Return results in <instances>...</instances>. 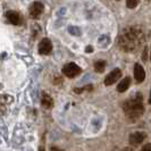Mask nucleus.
Here are the masks:
<instances>
[{"instance_id": "nucleus-1", "label": "nucleus", "mask_w": 151, "mask_h": 151, "mask_svg": "<svg viewBox=\"0 0 151 151\" xmlns=\"http://www.w3.org/2000/svg\"><path fill=\"white\" fill-rule=\"evenodd\" d=\"M144 41L143 32L139 27H131L123 31L118 37V47L126 52L135 51Z\"/></svg>"}, {"instance_id": "nucleus-2", "label": "nucleus", "mask_w": 151, "mask_h": 151, "mask_svg": "<svg viewBox=\"0 0 151 151\" xmlns=\"http://www.w3.org/2000/svg\"><path fill=\"white\" fill-rule=\"evenodd\" d=\"M123 110L126 115V117L129 118V121L132 123L136 122L142 115L144 111L143 106V96L141 92H135V94L129 99L125 100L123 102Z\"/></svg>"}, {"instance_id": "nucleus-3", "label": "nucleus", "mask_w": 151, "mask_h": 151, "mask_svg": "<svg viewBox=\"0 0 151 151\" xmlns=\"http://www.w3.org/2000/svg\"><path fill=\"white\" fill-rule=\"evenodd\" d=\"M61 72L68 78H74V77H76V76L80 75L82 73V68L80 67L78 65H76L75 63H68L63 67Z\"/></svg>"}, {"instance_id": "nucleus-4", "label": "nucleus", "mask_w": 151, "mask_h": 151, "mask_svg": "<svg viewBox=\"0 0 151 151\" xmlns=\"http://www.w3.org/2000/svg\"><path fill=\"white\" fill-rule=\"evenodd\" d=\"M45 12V6L42 2L40 1H34L32 5L29 8V13H30V16L33 18V19H37L40 16L43 14Z\"/></svg>"}, {"instance_id": "nucleus-5", "label": "nucleus", "mask_w": 151, "mask_h": 151, "mask_svg": "<svg viewBox=\"0 0 151 151\" xmlns=\"http://www.w3.org/2000/svg\"><path fill=\"white\" fill-rule=\"evenodd\" d=\"M121 77H122V70L119 68H115L114 70H111V72L105 77L104 83H105L106 86H110V85H113L114 83H116Z\"/></svg>"}, {"instance_id": "nucleus-6", "label": "nucleus", "mask_w": 151, "mask_h": 151, "mask_svg": "<svg viewBox=\"0 0 151 151\" xmlns=\"http://www.w3.org/2000/svg\"><path fill=\"white\" fill-rule=\"evenodd\" d=\"M38 51L40 55H43V56H47V55H50L51 51H52V43L49 39H42L39 43V48Z\"/></svg>"}, {"instance_id": "nucleus-7", "label": "nucleus", "mask_w": 151, "mask_h": 151, "mask_svg": "<svg viewBox=\"0 0 151 151\" xmlns=\"http://www.w3.org/2000/svg\"><path fill=\"white\" fill-rule=\"evenodd\" d=\"M145 137H147V134L144 132H134V133L129 134V144L133 145V147H136V145L142 143L144 140H145Z\"/></svg>"}, {"instance_id": "nucleus-8", "label": "nucleus", "mask_w": 151, "mask_h": 151, "mask_svg": "<svg viewBox=\"0 0 151 151\" xmlns=\"http://www.w3.org/2000/svg\"><path fill=\"white\" fill-rule=\"evenodd\" d=\"M6 18H7L8 22L12 23L13 25H21L22 24V16L16 10H8L6 13Z\"/></svg>"}, {"instance_id": "nucleus-9", "label": "nucleus", "mask_w": 151, "mask_h": 151, "mask_svg": "<svg viewBox=\"0 0 151 151\" xmlns=\"http://www.w3.org/2000/svg\"><path fill=\"white\" fill-rule=\"evenodd\" d=\"M134 77H135L136 83H142L145 78V70L140 64L134 65Z\"/></svg>"}, {"instance_id": "nucleus-10", "label": "nucleus", "mask_w": 151, "mask_h": 151, "mask_svg": "<svg viewBox=\"0 0 151 151\" xmlns=\"http://www.w3.org/2000/svg\"><path fill=\"white\" fill-rule=\"evenodd\" d=\"M41 105H42V107L45 108V109H50V108L53 107L52 98H51L48 93H45V92H42V96H41Z\"/></svg>"}, {"instance_id": "nucleus-11", "label": "nucleus", "mask_w": 151, "mask_h": 151, "mask_svg": "<svg viewBox=\"0 0 151 151\" xmlns=\"http://www.w3.org/2000/svg\"><path fill=\"white\" fill-rule=\"evenodd\" d=\"M129 85H131V77H129V76H126V77H124L121 82H119V84L117 85V91L123 93V92H125V91L129 89Z\"/></svg>"}, {"instance_id": "nucleus-12", "label": "nucleus", "mask_w": 151, "mask_h": 151, "mask_svg": "<svg viewBox=\"0 0 151 151\" xmlns=\"http://www.w3.org/2000/svg\"><path fill=\"white\" fill-rule=\"evenodd\" d=\"M105 69H106V61L98 60L94 63V70L97 73H104Z\"/></svg>"}, {"instance_id": "nucleus-13", "label": "nucleus", "mask_w": 151, "mask_h": 151, "mask_svg": "<svg viewBox=\"0 0 151 151\" xmlns=\"http://www.w3.org/2000/svg\"><path fill=\"white\" fill-rule=\"evenodd\" d=\"M93 90V86L91 85V84H89V85H85V86H83V88H76V89H74V92L75 93H77V94H80V93H82L83 91H92Z\"/></svg>"}, {"instance_id": "nucleus-14", "label": "nucleus", "mask_w": 151, "mask_h": 151, "mask_svg": "<svg viewBox=\"0 0 151 151\" xmlns=\"http://www.w3.org/2000/svg\"><path fill=\"white\" fill-rule=\"evenodd\" d=\"M139 2H140V0H126V6L129 9H133L139 5Z\"/></svg>"}, {"instance_id": "nucleus-15", "label": "nucleus", "mask_w": 151, "mask_h": 151, "mask_svg": "<svg viewBox=\"0 0 151 151\" xmlns=\"http://www.w3.org/2000/svg\"><path fill=\"white\" fill-rule=\"evenodd\" d=\"M40 33H41V27L39 26L38 24H34L33 25V38L35 39L38 37V34H40Z\"/></svg>"}, {"instance_id": "nucleus-16", "label": "nucleus", "mask_w": 151, "mask_h": 151, "mask_svg": "<svg viewBox=\"0 0 151 151\" xmlns=\"http://www.w3.org/2000/svg\"><path fill=\"white\" fill-rule=\"evenodd\" d=\"M141 151H151V143L144 144L143 147L141 148Z\"/></svg>"}, {"instance_id": "nucleus-17", "label": "nucleus", "mask_w": 151, "mask_h": 151, "mask_svg": "<svg viewBox=\"0 0 151 151\" xmlns=\"http://www.w3.org/2000/svg\"><path fill=\"white\" fill-rule=\"evenodd\" d=\"M147 57H148V48L144 47L143 53H142V59H143V61H147Z\"/></svg>"}, {"instance_id": "nucleus-18", "label": "nucleus", "mask_w": 151, "mask_h": 151, "mask_svg": "<svg viewBox=\"0 0 151 151\" xmlns=\"http://www.w3.org/2000/svg\"><path fill=\"white\" fill-rule=\"evenodd\" d=\"M92 51H93V48L91 45H88L86 49H85V52H92Z\"/></svg>"}, {"instance_id": "nucleus-19", "label": "nucleus", "mask_w": 151, "mask_h": 151, "mask_svg": "<svg viewBox=\"0 0 151 151\" xmlns=\"http://www.w3.org/2000/svg\"><path fill=\"white\" fill-rule=\"evenodd\" d=\"M61 82H63V80H61V78H56L53 83H55L56 85H57V83H61Z\"/></svg>"}, {"instance_id": "nucleus-20", "label": "nucleus", "mask_w": 151, "mask_h": 151, "mask_svg": "<svg viewBox=\"0 0 151 151\" xmlns=\"http://www.w3.org/2000/svg\"><path fill=\"white\" fill-rule=\"evenodd\" d=\"M51 151H61V150L58 149V148H56V147H51Z\"/></svg>"}, {"instance_id": "nucleus-21", "label": "nucleus", "mask_w": 151, "mask_h": 151, "mask_svg": "<svg viewBox=\"0 0 151 151\" xmlns=\"http://www.w3.org/2000/svg\"><path fill=\"white\" fill-rule=\"evenodd\" d=\"M39 151H45V147H43V145H41V147L39 148Z\"/></svg>"}, {"instance_id": "nucleus-22", "label": "nucleus", "mask_w": 151, "mask_h": 151, "mask_svg": "<svg viewBox=\"0 0 151 151\" xmlns=\"http://www.w3.org/2000/svg\"><path fill=\"white\" fill-rule=\"evenodd\" d=\"M149 104L151 105V92H150V97H149Z\"/></svg>"}, {"instance_id": "nucleus-23", "label": "nucleus", "mask_w": 151, "mask_h": 151, "mask_svg": "<svg viewBox=\"0 0 151 151\" xmlns=\"http://www.w3.org/2000/svg\"><path fill=\"white\" fill-rule=\"evenodd\" d=\"M125 150H126V151H134L133 149H129V148H127V149H125Z\"/></svg>"}, {"instance_id": "nucleus-24", "label": "nucleus", "mask_w": 151, "mask_h": 151, "mask_svg": "<svg viewBox=\"0 0 151 151\" xmlns=\"http://www.w3.org/2000/svg\"><path fill=\"white\" fill-rule=\"evenodd\" d=\"M150 60H151V51H150Z\"/></svg>"}, {"instance_id": "nucleus-25", "label": "nucleus", "mask_w": 151, "mask_h": 151, "mask_svg": "<svg viewBox=\"0 0 151 151\" xmlns=\"http://www.w3.org/2000/svg\"><path fill=\"white\" fill-rule=\"evenodd\" d=\"M147 1H151V0H147Z\"/></svg>"}]
</instances>
